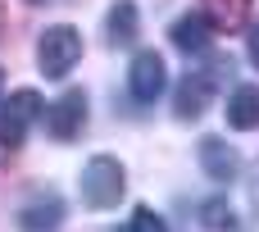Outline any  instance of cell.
<instances>
[{"label":"cell","mask_w":259,"mask_h":232,"mask_svg":"<svg viewBox=\"0 0 259 232\" xmlns=\"http://www.w3.org/2000/svg\"><path fill=\"white\" fill-rule=\"evenodd\" d=\"M77 59H82V32H77L73 23H55V27L41 32V41H36V64H41L46 78H55V82L68 78Z\"/></svg>","instance_id":"cell-1"},{"label":"cell","mask_w":259,"mask_h":232,"mask_svg":"<svg viewBox=\"0 0 259 232\" xmlns=\"http://www.w3.org/2000/svg\"><path fill=\"white\" fill-rule=\"evenodd\" d=\"M77 187H82V201H87L91 210H109V205L123 201L127 178H123V164H118L114 155H96V160H87Z\"/></svg>","instance_id":"cell-2"},{"label":"cell","mask_w":259,"mask_h":232,"mask_svg":"<svg viewBox=\"0 0 259 232\" xmlns=\"http://www.w3.org/2000/svg\"><path fill=\"white\" fill-rule=\"evenodd\" d=\"M41 119V96L32 91V87H23V91H14L9 96V109L0 114V141L9 146V150H18L23 141H27V128Z\"/></svg>","instance_id":"cell-3"},{"label":"cell","mask_w":259,"mask_h":232,"mask_svg":"<svg viewBox=\"0 0 259 232\" xmlns=\"http://www.w3.org/2000/svg\"><path fill=\"white\" fill-rule=\"evenodd\" d=\"M82 123H87V91H82V87H68V91L46 109V132H50L55 141H73V137L82 132Z\"/></svg>","instance_id":"cell-4"},{"label":"cell","mask_w":259,"mask_h":232,"mask_svg":"<svg viewBox=\"0 0 259 232\" xmlns=\"http://www.w3.org/2000/svg\"><path fill=\"white\" fill-rule=\"evenodd\" d=\"M164 87H168L164 55H159V50H137V55H132V68H127V91H132L137 100H155Z\"/></svg>","instance_id":"cell-5"},{"label":"cell","mask_w":259,"mask_h":232,"mask_svg":"<svg viewBox=\"0 0 259 232\" xmlns=\"http://www.w3.org/2000/svg\"><path fill=\"white\" fill-rule=\"evenodd\" d=\"M209 96H214V82H209L205 73H187V78L178 82V91H173V114H178L182 123H191V119L205 114Z\"/></svg>","instance_id":"cell-6"},{"label":"cell","mask_w":259,"mask_h":232,"mask_svg":"<svg viewBox=\"0 0 259 232\" xmlns=\"http://www.w3.org/2000/svg\"><path fill=\"white\" fill-rule=\"evenodd\" d=\"M200 169H205V178H214V182H232V178L241 173V155H237L223 137H205V141H200Z\"/></svg>","instance_id":"cell-7"},{"label":"cell","mask_w":259,"mask_h":232,"mask_svg":"<svg viewBox=\"0 0 259 232\" xmlns=\"http://www.w3.org/2000/svg\"><path fill=\"white\" fill-rule=\"evenodd\" d=\"M214 32H219V27L209 23V14H205V9H191V14H182V18L173 23V32H168V36H173V46H178V50L196 55V50H205V46L214 41Z\"/></svg>","instance_id":"cell-8"},{"label":"cell","mask_w":259,"mask_h":232,"mask_svg":"<svg viewBox=\"0 0 259 232\" xmlns=\"http://www.w3.org/2000/svg\"><path fill=\"white\" fill-rule=\"evenodd\" d=\"M228 128H237V132H255L259 128V87L255 82H246V87H237L228 96Z\"/></svg>","instance_id":"cell-9"},{"label":"cell","mask_w":259,"mask_h":232,"mask_svg":"<svg viewBox=\"0 0 259 232\" xmlns=\"http://www.w3.org/2000/svg\"><path fill=\"white\" fill-rule=\"evenodd\" d=\"M105 32H109V46H132L137 32H141L137 5H132V0H118V5L109 9V18H105Z\"/></svg>","instance_id":"cell-10"},{"label":"cell","mask_w":259,"mask_h":232,"mask_svg":"<svg viewBox=\"0 0 259 232\" xmlns=\"http://www.w3.org/2000/svg\"><path fill=\"white\" fill-rule=\"evenodd\" d=\"M205 14L214 27H237L250 14V0H205Z\"/></svg>","instance_id":"cell-11"},{"label":"cell","mask_w":259,"mask_h":232,"mask_svg":"<svg viewBox=\"0 0 259 232\" xmlns=\"http://www.w3.org/2000/svg\"><path fill=\"white\" fill-rule=\"evenodd\" d=\"M59 223H64V205H59V201H55V196H50V201H32V205H27V210H23V228H59Z\"/></svg>","instance_id":"cell-12"},{"label":"cell","mask_w":259,"mask_h":232,"mask_svg":"<svg viewBox=\"0 0 259 232\" xmlns=\"http://www.w3.org/2000/svg\"><path fill=\"white\" fill-rule=\"evenodd\" d=\"M200 223H205L209 232H232V223H237V219H232V205H228V201H205Z\"/></svg>","instance_id":"cell-13"},{"label":"cell","mask_w":259,"mask_h":232,"mask_svg":"<svg viewBox=\"0 0 259 232\" xmlns=\"http://www.w3.org/2000/svg\"><path fill=\"white\" fill-rule=\"evenodd\" d=\"M127 232H168V228H164V219H159L155 210H146V205H141V210L132 214V223H127Z\"/></svg>","instance_id":"cell-14"},{"label":"cell","mask_w":259,"mask_h":232,"mask_svg":"<svg viewBox=\"0 0 259 232\" xmlns=\"http://www.w3.org/2000/svg\"><path fill=\"white\" fill-rule=\"evenodd\" d=\"M246 50H250V64L259 68V23L250 27V36H246Z\"/></svg>","instance_id":"cell-15"},{"label":"cell","mask_w":259,"mask_h":232,"mask_svg":"<svg viewBox=\"0 0 259 232\" xmlns=\"http://www.w3.org/2000/svg\"><path fill=\"white\" fill-rule=\"evenodd\" d=\"M0 96H5V73H0ZM0 105H5V100H0Z\"/></svg>","instance_id":"cell-16"}]
</instances>
